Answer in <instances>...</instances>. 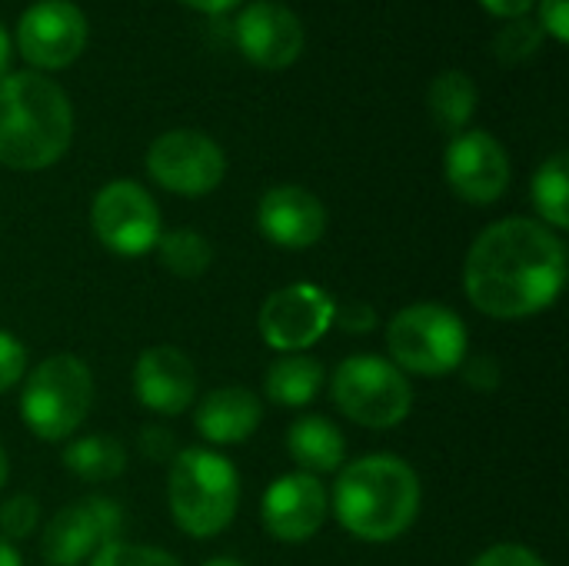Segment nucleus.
I'll return each instance as SVG.
<instances>
[{"mask_svg":"<svg viewBox=\"0 0 569 566\" xmlns=\"http://www.w3.org/2000/svg\"><path fill=\"white\" fill-rule=\"evenodd\" d=\"M567 284V247L540 220L507 217L470 247L463 287L470 304L497 320L533 317L557 304Z\"/></svg>","mask_w":569,"mask_h":566,"instance_id":"1","label":"nucleus"},{"mask_svg":"<svg viewBox=\"0 0 569 566\" xmlns=\"http://www.w3.org/2000/svg\"><path fill=\"white\" fill-rule=\"evenodd\" d=\"M333 514L357 540L390 544L403 537L420 514V477L393 454H367L340 470Z\"/></svg>","mask_w":569,"mask_h":566,"instance_id":"2","label":"nucleus"},{"mask_svg":"<svg viewBox=\"0 0 569 566\" xmlns=\"http://www.w3.org/2000/svg\"><path fill=\"white\" fill-rule=\"evenodd\" d=\"M73 137L67 93L40 73H7L0 80V163L10 170H43L57 163Z\"/></svg>","mask_w":569,"mask_h":566,"instance_id":"3","label":"nucleus"},{"mask_svg":"<svg viewBox=\"0 0 569 566\" xmlns=\"http://www.w3.org/2000/svg\"><path fill=\"white\" fill-rule=\"evenodd\" d=\"M167 500L177 527L197 540H207L223 534L237 517L240 477L233 464L213 450H180L170 460Z\"/></svg>","mask_w":569,"mask_h":566,"instance_id":"4","label":"nucleus"},{"mask_svg":"<svg viewBox=\"0 0 569 566\" xmlns=\"http://www.w3.org/2000/svg\"><path fill=\"white\" fill-rule=\"evenodd\" d=\"M90 404H93L90 367L73 354H53L30 370L20 397V414L23 424L40 440H63L87 420Z\"/></svg>","mask_w":569,"mask_h":566,"instance_id":"5","label":"nucleus"},{"mask_svg":"<svg viewBox=\"0 0 569 566\" xmlns=\"http://www.w3.org/2000/svg\"><path fill=\"white\" fill-rule=\"evenodd\" d=\"M467 327L463 320L440 304L403 307L387 327V347L393 367L420 377L453 374L467 360Z\"/></svg>","mask_w":569,"mask_h":566,"instance_id":"6","label":"nucleus"},{"mask_svg":"<svg viewBox=\"0 0 569 566\" xmlns=\"http://www.w3.org/2000/svg\"><path fill=\"white\" fill-rule=\"evenodd\" d=\"M333 404L360 427L387 430L410 417L413 387L383 357H350L333 374Z\"/></svg>","mask_w":569,"mask_h":566,"instance_id":"7","label":"nucleus"},{"mask_svg":"<svg viewBox=\"0 0 569 566\" xmlns=\"http://www.w3.org/2000/svg\"><path fill=\"white\" fill-rule=\"evenodd\" d=\"M97 240L120 257H140L160 240V210L153 197L133 180L107 183L90 207Z\"/></svg>","mask_w":569,"mask_h":566,"instance_id":"8","label":"nucleus"},{"mask_svg":"<svg viewBox=\"0 0 569 566\" xmlns=\"http://www.w3.org/2000/svg\"><path fill=\"white\" fill-rule=\"evenodd\" d=\"M147 170L170 193L203 197L220 187V180L227 173V157L207 133L170 130L150 143Z\"/></svg>","mask_w":569,"mask_h":566,"instance_id":"9","label":"nucleus"},{"mask_svg":"<svg viewBox=\"0 0 569 566\" xmlns=\"http://www.w3.org/2000/svg\"><path fill=\"white\" fill-rule=\"evenodd\" d=\"M123 507L107 497H83L63 507L43 530V560L50 566H80L107 544L120 540Z\"/></svg>","mask_w":569,"mask_h":566,"instance_id":"10","label":"nucleus"},{"mask_svg":"<svg viewBox=\"0 0 569 566\" xmlns=\"http://www.w3.org/2000/svg\"><path fill=\"white\" fill-rule=\"evenodd\" d=\"M333 297L317 284H290L260 307V334L273 350H307L333 327Z\"/></svg>","mask_w":569,"mask_h":566,"instance_id":"11","label":"nucleus"},{"mask_svg":"<svg viewBox=\"0 0 569 566\" xmlns=\"http://www.w3.org/2000/svg\"><path fill=\"white\" fill-rule=\"evenodd\" d=\"M17 43L20 53L40 70L67 67L87 43V17L70 0H40L23 10L17 23Z\"/></svg>","mask_w":569,"mask_h":566,"instance_id":"12","label":"nucleus"},{"mask_svg":"<svg viewBox=\"0 0 569 566\" xmlns=\"http://www.w3.org/2000/svg\"><path fill=\"white\" fill-rule=\"evenodd\" d=\"M447 180L460 200L487 207L510 187V157L487 130H463L447 147Z\"/></svg>","mask_w":569,"mask_h":566,"instance_id":"13","label":"nucleus"},{"mask_svg":"<svg viewBox=\"0 0 569 566\" xmlns=\"http://www.w3.org/2000/svg\"><path fill=\"white\" fill-rule=\"evenodd\" d=\"M330 510L327 487L310 474H287L263 494V527L280 544H303L317 537Z\"/></svg>","mask_w":569,"mask_h":566,"instance_id":"14","label":"nucleus"},{"mask_svg":"<svg viewBox=\"0 0 569 566\" xmlns=\"http://www.w3.org/2000/svg\"><path fill=\"white\" fill-rule=\"evenodd\" d=\"M237 47L263 70H287L303 53V27L290 7L257 0L237 17Z\"/></svg>","mask_w":569,"mask_h":566,"instance_id":"15","label":"nucleus"},{"mask_svg":"<svg viewBox=\"0 0 569 566\" xmlns=\"http://www.w3.org/2000/svg\"><path fill=\"white\" fill-rule=\"evenodd\" d=\"M137 400L163 417L183 414L197 397V370L190 357L177 347H150L133 367Z\"/></svg>","mask_w":569,"mask_h":566,"instance_id":"16","label":"nucleus"},{"mask_svg":"<svg viewBox=\"0 0 569 566\" xmlns=\"http://www.w3.org/2000/svg\"><path fill=\"white\" fill-rule=\"evenodd\" d=\"M257 224L270 244L283 250H307L323 237L327 210L310 190L283 183L263 193L257 207Z\"/></svg>","mask_w":569,"mask_h":566,"instance_id":"17","label":"nucleus"},{"mask_svg":"<svg viewBox=\"0 0 569 566\" xmlns=\"http://www.w3.org/2000/svg\"><path fill=\"white\" fill-rule=\"evenodd\" d=\"M263 420V407L260 400L243 390V387H220V390H210L197 414H193V424L200 430V437H207L210 444H243L257 434Z\"/></svg>","mask_w":569,"mask_h":566,"instance_id":"18","label":"nucleus"},{"mask_svg":"<svg viewBox=\"0 0 569 566\" xmlns=\"http://www.w3.org/2000/svg\"><path fill=\"white\" fill-rule=\"evenodd\" d=\"M287 450L297 460L300 474H333L347 457L343 434L327 417H300L287 434Z\"/></svg>","mask_w":569,"mask_h":566,"instance_id":"19","label":"nucleus"},{"mask_svg":"<svg viewBox=\"0 0 569 566\" xmlns=\"http://www.w3.org/2000/svg\"><path fill=\"white\" fill-rule=\"evenodd\" d=\"M323 380L327 374L320 360L307 354H290L267 370V397L280 407H307L323 390Z\"/></svg>","mask_w":569,"mask_h":566,"instance_id":"20","label":"nucleus"},{"mask_svg":"<svg viewBox=\"0 0 569 566\" xmlns=\"http://www.w3.org/2000/svg\"><path fill=\"white\" fill-rule=\"evenodd\" d=\"M430 117L440 130L447 133H463V127L470 123L473 110H477V87L463 70H447L430 83Z\"/></svg>","mask_w":569,"mask_h":566,"instance_id":"21","label":"nucleus"},{"mask_svg":"<svg viewBox=\"0 0 569 566\" xmlns=\"http://www.w3.org/2000/svg\"><path fill=\"white\" fill-rule=\"evenodd\" d=\"M63 467L90 484L113 480L127 470V450L110 437H80L63 450Z\"/></svg>","mask_w":569,"mask_h":566,"instance_id":"22","label":"nucleus"},{"mask_svg":"<svg viewBox=\"0 0 569 566\" xmlns=\"http://www.w3.org/2000/svg\"><path fill=\"white\" fill-rule=\"evenodd\" d=\"M533 207L543 217L540 224L563 230L569 227V160L553 153L533 177Z\"/></svg>","mask_w":569,"mask_h":566,"instance_id":"23","label":"nucleus"},{"mask_svg":"<svg viewBox=\"0 0 569 566\" xmlns=\"http://www.w3.org/2000/svg\"><path fill=\"white\" fill-rule=\"evenodd\" d=\"M157 254H160V264L173 277H183V280L203 277L210 270V264H213V247L197 230H170V234H160Z\"/></svg>","mask_w":569,"mask_h":566,"instance_id":"24","label":"nucleus"},{"mask_svg":"<svg viewBox=\"0 0 569 566\" xmlns=\"http://www.w3.org/2000/svg\"><path fill=\"white\" fill-rule=\"evenodd\" d=\"M90 566H180V560L167 550H157V547L113 540L97 557H90Z\"/></svg>","mask_w":569,"mask_h":566,"instance_id":"25","label":"nucleus"},{"mask_svg":"<svg viewBox=\"0 0 569 566\" xmlns=\"http://www.w3.org/2000/svg\"><path fill=\"white\" fill-rule=\"evenodd\" d=\"M37 517H40V507H37L33 497L17 494V497L3 500V507H0V540L10 544V540L30 537L33 527H37Z\"/></svg>","mask_w":569,"mask_h":566,"instance_id":"26","label":"nucleus"},{"mask_svg":"<svg viewBox=\"0 0 569 566\" xmlns=\"http://www.w3.org/2000/svg\"><path fill=\"white\" fill-rule=\"evenodd\" d=\"M540 43V27H533L527 17L510 20V27L497 37L493 50L503 63H520L523 57H530Z\"/></svg>","mask_w":569,"mask_h":566,"instance_id":"27","label":"nucleus"},{"mask_svg":"<svg viewBox=\"0 0 569 566\" xmlns=\"http://www.w3.org/2000/svg\"><path fill=\"white\" fill-rule=\"evenodd\" d=\"M27 374V350L17 337L0 330V394H7Z\"/></svg>","mask_w":569,"mask_h":566,"instance_id":"28","label":"nucleus"},{"mask_svg":"<svg viewBox=\"0 0 569 566\" xmlns=\"http://www.w3.org/2000/svg\"><path fill=\"white\" fill-rule=\"evenodd\" d=\"M473 566H547L533 550L520 547V544H497L490 550H483Z\"/></svg>","mask_w":569,"mask_h":566,"instance_id":"29","label":"nucleus"},{"mask_svg":"<svg viewBox=\"0 0 569 566\" xmlns=\"http://www.w3.org/2000/svg\"><path fill=\"white\" fill-rule=\"evenodd\" d=\"M333 324L347 334H370L377 327V310L363 300H353L333 310Z\"/></svg>","mask_w":569,"mask_h":566,"instance_id":"30","label":"nucleus"},{"mask_svg":"<svg viewBox=\"0 0 569 566\" xmlns=\"http://www.w3.org/2000/svg\"><path fill=\"white\" fill-rule=\"evenodd\" d=\"M463 367V380L473 387V390H483V394H490V390H497L500 387V364L493 360V357H470V360H463L460 364Z\"/></svg>","mask_w":569,"mask_h":566,"instance_id":"31","label":"nucleus"},{"mask_svg":"<svg viewBox=\"0 0 569 566\" xmlns=\"http://www.w3.org/2000/svg\"><path fill=\"white\" fill-rule=\"evenodd\" d=\"M137 447H140V454H143L147 460H153V464H163V460H173V457H177V440H173V434L163 430V427H143Z\"/></svg>","mask_w":569,"mask_h":566,"instance_id":"32","label":"nucleus"},{"mask_svg":"<svg viewBox=\"0 0 569 566\" xmlns=\"http://www.w3.org/2000/svg\"><path fill=\"white\" fill-rule=\"evenodd\" d=\"M540 20H543V30H547L557 43H567L569 0H543V3H540Z\"/></svg>","mask_w":569,"mask_h":566,"instance_id":"33","label":"nucleus"},{"mask_svg":"<svg viewBox=\"0 0 569 566\" xmlns=\"http://www.w3.org/2000/svg\"><path fill=\"white\" fill-rule=\"evenodd\" d=\"M490 13L497 17H507V20H517V17H527V10L533 7V0H480Z\"/></svg>","mask_w":569,"mask_h":566,"instance_id":"34","label":"nucleus"},{"mask_svg":"<svg viewBox=\"0 0 569 566\" xmlns=\"http://www.w3.org/2000/svg\"><path fill=\"white\" fill-rule=\"evenodd\" d=\"M183 3L193 7V10H203V13H223V10L237 7L240 0H183Z\"/></svg>","mask_w":569,"mask_h":566,"instance_id":"35","label":"nucleus"},{"mask_svg":"<svg viewBox=\"0 0 569 566\" xmlns=\"http://www.w3.org/2000/svg\"><path fill=\"white\" fill-rule=\"evenodd\" d=\"M7 70H10V37H7V30L0 27V80L7 77Z\"/></svg>","mask_w":569,"mask_h":566,"instance_id":"36","label":"nucleus"},{"mask_svg":"<svg viewBox=\"0 0 569 566\" xmlns=\"http://www.w3.org/2000/svg\"><path fill=\"white\" fill-rule=\"evenodd\" d=\"M0 566H23L20 554H17V547H13V544H7V540H0Z\"/></svg>","mask_w":569,"mask_h":566,"instance_id":"37","label":"nucleus"},{"mask_svg":"<svg viewBox=\"0 0 569 566\" xmlns=\"http://www.w3.org/2000/svg\"><path fill=\"white\" fill-rule=\"evenodd\" d=\"M7 474H10V467H7V454L0 450V490H3V484H7Z\"/></svg>","mask_w":569,"mask_h":566,"instance_id":"38","label":"nucleus"},{"mask_svg":"<svg viewBox=\"0 0 569 566\" xmlns=\"http://www.w3.org/2000/svg\"><path fill=\"white\" fill-rule=\"evenodd\" d=\"M203 566H243L240 560H230V557H217V560H210V564Z\"/></svg>","mask_w":569,"mask_h":566,"instance_id":"39","label":"nucleus"}]
</instances>
